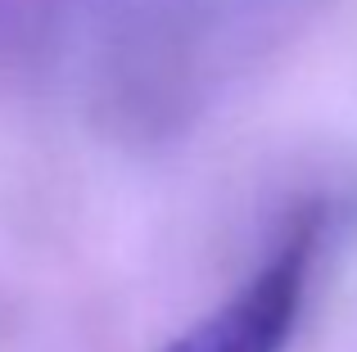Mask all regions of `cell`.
I'll list each match as a JSON object with an SVG mask.
<instances>
[{"label": "cell", "instance_id": "1", "mask_svg": "<svg viewBox=\"0 0 357 352\" xmlns=\"http://www.w3.org/2000/svg\"><path fill=\"white\" fill-rule=\"evenodd\" d=\"M326 212L317 203L289 217L285 235L267 253V262L231 294L222 307L199 317L185 335L158 352H285L307 303V280L321 248Z\"/></svg>", "mask_w": 357, "mask_h": 352}]
</instances>
